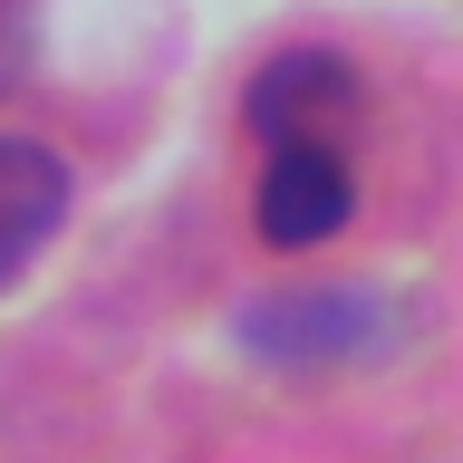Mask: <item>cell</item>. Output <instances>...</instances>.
I'll list each match as a JSON object with an SVG mask.
<instances>
[{"instance_id": "6da1fadb", "label": "cell", "mask_w": 463, "mask_h": 463, "mask_svg": "<svg viewBox=\"0 0 463 463\" xmlns=\"http://www.w3.org/2000/svg\"><path fill=\"white\" fill-rule=\"evenodd\" d=\"M347 203H357V174H347L338 136H289L270 145V165H260V232L280 241V251H309L328 232L347 222Z\"/></svg>"}, {"instance_id": "7a4b0ae2", "label": "cell", "mask_w": 463, "mask_h": 463, "mask_svg": "<svg viewBox=\"0 0 463 463\" xmlns=\"http://www.w3.org/2000/svg\"><path fill=\"white\" fill-rule=\"evenodd\" d=\"M58 213H68V165L39 136H0V289L39 260Z\"/></svg>"}, {"instance_id": "3957f363", "label": "cell", "mask_w": 463, "mask_h": 463, "mask_svg": "<svg viewBox=\"0 0 463 463\" xmlns=\"http://www.w3.org/2000/svg\"><path fill=\"white\" fill-rule=\"evenodd\" d=\"M347 107H357V87H347L338 58H270L260 87H251V126L270 145H289V136H338Z\"/></svg>"}, {"instance_id": "277c9868", "label": "cell", "mask_w": 463, "mask_h": 463, "mask_svg": "<svg viewBox=\"0 0 463 463\" xmlns=\"http://www.w3.org/2000/svg\"><path fill=\"white\" fill-rule=\"evenodd\" d=\"M376 328V309L367 299H347V289H328V299H260L251 318H241V338L260 347V357H289V367H299V357H338V347H357Z\"/></svg>"}, {"instance_id": "5b68a950", "label": "cell", "mask_w": 463, "mask_h": 463, "mask_svg": "<svg viewBox=\"0 0 463 463\" xmlns=\"http://www.w3.org/2000/svg\"><path fill=\"white\" fill-rule=\"evenodd\" d=\"M29 49H39V10L29 0H0V87L29 68Z\"/></svg>"}]
</instances>
